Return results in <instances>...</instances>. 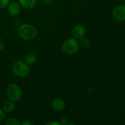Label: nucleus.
<instances>
[{"mask_svg": "<svg viewBox=\"0 0 125 125\" xmlns=\"http://www.w3.org/2000/svg\"><path fill=\"white\" fill-rule=\"evenodd\" d=\"M37 29L34 26L30 24H23L18 29V34L24 40H32L37 35Z\"/></svg>", "mask_w": 125, "mask_h": 125, "instance_id": "f257e3e1", "label": "nucleus"}, {"mask_svg": "<svg viewBox=\"0 0 125 125\" xmlns=\"http://www.w3.org/2000/svg\"><path fill=\"white\" fill-rule=\"evenodd\" d=\"M12 70L17 76L19 78H25L30 72L29 65L22 61H16L12 65Z\"/></svg>", "mask_w": 125, "mask_h": 125, "instance_id": "f03ea898", "label": "nucleus"}, {"mask_svg": "<svg viewBox=\"0 0 125 125\" xmlns=\"http://www.w3.org/2000/svg\"><path fill=\"white\" fill-rule=\"evenodd\" d=\"M79 42L75 38H70L65 40L62 45L63 52L68 55H72L78 52L79 49Z\"/></svg>", "mask_w": 125, "mask_h": 125, "instance_id": "7ed1b4c3", "label": "nucleus"}, {"mask_svg": "<svg viewBox=\"0 0 125 125\" xmlns=\"http://www.w3.org/2000/svg\"><path fill=\"white\" fill-rule=\"evenodd\" d=\"M22 89L17 84H11L8 85L6 90V95L9 100L13 101H18L22 96Z\"/></svg>", "mask_w": 125, "mask_h": 125, "instance_id": "20e7f679", "label": "nucleus"}, {"mask_svg": "<svg viewBox=\"0 0 125 125\" xmlns=\"http://www.w3.org/2000/svg\"><path fill=\"white\" fill-rule=\"evenodd\" d=\"M112 16L118 21L125 20V6L119 5L115 7L112 10Z\"/></svg>", "mask_w": 125, "mask_h": 125, "instance_id": "39448f33", "label": "nucleus"}, {"mask_svg": "<svg viewBox=\"0 0 125 125\" xmlns=\"http://www.w3.org/2000/svg\"><path fill=\"white\" fill-rule=\"evenodd\" d=\"M51 108L56 112H61L66 106V103L62 98H55L51 103Z\"/></svg>", "mask_w": 125, "mask_h": 125, "instance_id": "423d86ee", "label": "nucleus"}, {"mask_svg": "<svg viewBox=\"0 0 125 125\" xmlns=\"http://www.w3.org/2000/svg\"><path fill=\"white\" fill-rule=\"evenodd\" d=\"M85 28L82 24H77L74 26L72 29V35L74 38L76 39H80L84 37L85 35Z\"/></svg>", "mask_w": 125, "mask_h": 125, "instance_id": "0eeeda50", "label": "nucleus"}, {"mask_svg": "<svg viewBox=\"0 0 125 125\" xmlns=\"http://www.w3.org/2000/svg\"><path fill=\"white\" fill-rule=\"evenodd\" d=\"M7 10L9 13L12 16H17L20 13L21 6L19 2L13 1L10 2L7 6Z\"/></svg>", "mask_w": 125, "mask_h": 125, "instance_id": "6e6552de", "label": "nucleus"}, {"mask_svg": "<svg viewBox=\"0 0 125 125\" xmlns=\"http://www.w3.org/2000/svg\"><path fill=\"white\" fill-rule=\"evenodd\" d=\"M18 2L25 9H32L36 5L37 0H18Z\"/></svg>", "mask_w": 125, "mask_h": 125, "instance_id": "1a4fd4ad", "label": "nucleus"}, {"mask_svg": "<svg viewBox=\"0 0 125 125\" xmlns=\"http://www.w3.org/2000/svg\"><path fill=\"white\" fill-rule=\"evenodd\" d=\"M2 108H3L4 112H7V113H10V112H13L15 108V104L14 103V101H11L10 100L6 101L3 104Z\"/></svg>", "mask_w": 125, "mask_h": 125, "instance_id": "9d476101", "label": "nucleus"}, {"mask_svg": "<svg viewBox=\"0 0 125 125\" xmlns=\"http://www.w3.org/2000/svg\"><path fill=\"white\" fill-rule=\"evenodd\" d=\"M37 61V57L33 53H29L24 58V62L29 65L34 64Z\"/></svg>", "mask_w": 125, "mask_h": 125, "instance_id": "9b49d317", "label": "nucleus"}, {"mask_svg": "<svg viewBox=\"0 0 125 125\" xmlns=\"http://www.w3.org/2000/svg\"><path fill=\"white\" fill-rule=\"evenodd\" d=\"M79 47H81L83 48H87L90 45V41L87 38L83 37L79 39Z\"/></svg>", "mask_w": 125, "mask_h": 125, "instance_id": "f8f14e48", "label": "nucleus"}, {"mask_svg": "<svg viewBox=\"0 0 125 125\" xmlns=\"http://www.w3.org/2000/svg\"><path fill=\"white\" fill-rule=\"evenodd\" d=\"M6 125H21L20 122L18 119L15 118H9L7 120L6 122Z\"/></svg>", "mask_w": 125, "mask_h": 125, "instance_id": "ddd939ff", "label": "nucleus"}, {"mask_svg": "<svg viewBox=\"0 0 125 125\" xmlns=\"http://www.w3.org/2000/svg\"><path fill=\"white\" fill-rule=\"evenodd\" d=\"M10 0H0V8H6L9 4Z\"/></svg>", "mask_w": 125, "mask_h": 125, "instance_id": "4468645a", "label": "nucleus"}, {"mask_svg": "<svg viewBox=\"0 0 125 125\" xmlns=\"http://www.w3.org/2000/svg\"><path fill=\"white\" fill-rule=\"evenodd\" d=\"M59 122L61 125H67L68 123V118L67 117H62V118H61Z\"/></svg>", "mask_w": 125, "mask_h": 125, "instance_id": "2eb2a0df", "label": "nucleus"}, {"mask_svg": "<svg viewBox=\"0 0 125 125\" xmlns=\"http://www.w3.org/2000/svg\"><path fill=\"white\" fill-rule=\"evenodd\" d=\"M6 117V114H5L4 111L2 109H0V122L3 120Z\"/></svg>", "mask_w": 125, "mask_h": 125, "instance_id": "dca6fc26", "label": "nucleus"}, {"mask_svg": "<svg viewBox=\"0 0 125 125\" xmlns=\"http://www.w3.org/2000/svg\"><path fill=\"white\" fill-rule=\"evenodd\" d=\"M33 124H34L33 122H32L31 120H25L22 123H21V125H33Z\"/></svg>", "mask_w": 125, "mask_h": 125, "instance_id": "f3484780", "label": "nucleus"}, {"mask_svg": "<svg viewBox=\"0 0 125 125\" xmlns=\"http://www.w3.org/2000/svg\"><path fill=\"white\" fill-rule=\"evenodd\" d=\"M45 125H61V123H60V122H56V121H54V122L51 121V122H48V123H46Z\"/></svg>", "mask_w": 125, "mask_h": 125, "instance_id": "a211bd4d", "label": "nucleus"}, {"mask_svg": "<svg viewBox=\"0 0 125 125\" xmlns=\"http://www.w3.org/2000/svg\"><path fill=\"white\" fill-rule=\"evenodd\" d=\"M4 41L1 37H0V51L2 50L4 47Z\"/></svg>", "mask_w": 125, "mask_h": 125, "instance_id": "6ab92c4d", "label": "nucleus"}, {"mask_svg": "<svg viewBox=\"0 0 125 125\" xmlns=\"http://www.w3.org/2000/svg\"><path fill=\"white\" fill-rule=\"evenodd\" d=\"M43 2L45 4H50L52 2V0H42Z\"/></svg>", "mask_w": 125, "mask_h": 125, "instance_id": "aec40b11", "label": "nucleus"}, {"mask_svg": "<svg viewBox=\"0 0 125 125\" xmlns=\"http://www.w3.org/2000/svg\"><path fill=\"white\" fill-rule=\"evenodd\" d=\"M118 1H125V0H118Z\"/></svg>", "mask_w": 125, "mask_h": 125, "instance_id": "412c9836", "label": "nucleus"}]
</instances>
